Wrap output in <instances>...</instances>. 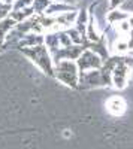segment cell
I'll return each instance as SVG.
<instances>
[{"mask_svg":"<svg viewBox=\"0 0 133 149\" xmlns=\"http://www.w3.org/2000/svg\"><path fill=\"white\" fill-rule=\"evenodd\" d=\"M21 51H22L24 55H27L43 73H46L48 76H54V66L55 64L52 61L51 52L48 51V48L45 45L24 48V49H21Z\"/></svg>","mask_w":133,"mask_h":149,"instance_id":"cell-1","label":"cell"},{"mask_svg":"<svg viewBox=\"0 0 133 149\" xmlns=\"http://www.w3.org/2000/svg\"><path fill=\"white\" fill-rule=\"evenodd\" d=\"M54 78H57L62 84L76 88L79 84V69L76 61L72 60H62L54 66Z\"/></svg>","mask_w":133,"mask_h":149,"instance_id":"cell-2","label":"cell"},{"mask_svg":"<svg viewBox=\"0 0 133 149\" xmlns=\"http://www.w3.org/2000/svg\"><path fill=\"white\" fill-rule=\"evenodd\" d=\"M76 64H78L79 73L94 70V69H102L103 58L100 55H97L94 51H91V49H84V52L81 54V57L76 60Z\"/></svg>","mask_w":133,"mask_h":149,"instance_id":"cell-3","label":"cell"},{"mask_svg":"<svg viewBox=\"0 0 133 149\" xmlns=\"http://www.w3.org/2000/svg\"><path fill=\"white\" fill-rule=\"evenodd\" d=\"M130 66L124 64V63H120L114 70H112V86L117 90H123L127 86V82L130 79Z\"/></svg>","mask_w":133,"mask_h":149,"instance_id":"cell-4","label":"cell"},{"mask_svg":"<svg viewBox=\"0 0 133 149\" xmlns=\"http://www.w3.org/2000/svg\"><path fill=\"white\" fill-rule=\"evenodd\" d=\"M78 86H81V88H96V86H103L100 69H94V70L79 73V84H78Z\"/></svg>","mask_w":133,"mask_h":149,"instance_id":"cell-5","label":"cell"},{"mask_svg":"<svg viewBox=\"0 0 133 149\" xmlns=\"http://www.w3.org/2000/svg\"><path fill=\"white\" fill-rule=\"evenodd\" d=\"M105 106H106V110L109 112L112 116H121L127 110V104L124 102V98L120 97V95H111L106 100Z\"/></svg>","mask_w":133,"mask_h":149,"instance_id":"cell-6","label":"cell"},{"mask_svg":"<svg viewBox=\"0 0 133 149\" xmlns=\"http://www.w3.org/2000/svg\"><path fill=\"white\" fill-rule=\"evenodd\" d=\"M69 10H75V6L62 0V2H54V3H51L50 6H48V9L45 10V15L55 18V17L64 14V12H69Z\"/></svg>","mask_w":133,"mask_h":149,"instance_id":"cell-7","label":"cell"},{"mask_svg":"<svg viewBox=\"0 0 133 149\" xmlns=\"http://www.w3.org/2000/svg\"><path fill=\"white\" fill-rule=\"evenodd\" d=\"M43 40H45L43 34H39V33H27V34H24L21 39H20L18 48L24 49V48H32V46L43 45Z\"/></svg>","mask_w":133,"mask_h":149,"instance_id":"cell-8","label":"cell"},{"mask_svg":"<svg viewBox=\"0 0 133 149\" xmlns=\"http://www.w3.org/2000/svg\"><path fill=\"white\" fill-rule=\"evenodd\" d=\"M129 15L130 14H127L123 9H118V8L109 9V12H108V15H106V21H108V24H111V26H117V24H120L121 21L127 19Z\"/></svg>","mask_w":133,"mask_h":149,"instance_id":"cell-9","label":"cell"},{"mask_svg":"<svg viewBox=\"0 0 133 149\" xmlns=\"http://www.w3.org/2000/svg\"><path fill=\"white\" fill-rule=\"evenodd\" d=\"M15 26H17V21H15V19H12L10 17L0 19V45L5 43L6 36L15 29Z\"/></svg>","mask_w":133,"mask_h":149,"instance_id":"cell-10","label":"cell"},{"mask_svg":"<svg viewBox=\"0 0 133 149\" xmlns=\"http://www.w3.org/2000/svg\"><path fill=\"white\" fill-rule=\"evenodd\" d=\"M88 21H90V12L82 9V10L78 12V18H76V21H75V26H74V27H75L79 33H82L84 36H85Z\"/></svg>","mask_w":133,"mask_h":149,"instance_id":"cell-11","label":"cell"},{"mask_svg":"<svg viewBox=\"0 0 133 149\" xmlns=\"http://www.w3.org/2000/svg\"><path fill=\"white\" fill-rule=\"evenodd\" d=\"M43 37H45L43 45L48 48V51H50L51 54H52V52H55L58 48H62V46H60V40H58V36H57V33L50 31V33L43 34Z\"/></svg>","mask_w":133,"mask_h":149,"instance_id":"cell-12","label":"cell"},{"mask_svg":"<svg viewBox=\"0 0 133 149\" xmlns=\"http://www.w3.org/2000/svg\"><path fill=\"white\" fill-rule=\"evenodd\" d=\"M33 15H34V10H33V8L30 6V8H26V9L12 10L9 17H10L12 19H15V21H17V24H18V22H22V21L29 19V18H30V17H33Z\"/></svg>","mask_w":133,"mask_h":149,"instance_id":"cell-13","label":"cell"},{"mask_svg":"<svg viewBox=\"0 0 133 149\" xmlns=\"http://www.w3.org/2000/svg\"><path fill=\"white\" fill-rule=\"evenodd\" d=\"M51 5L50 0H33V10H34V15H45V10L48 9V6Z\"/></svg>","mask_w":133,"mask_h":149,"instance_id":"cell-14","label":"cell"},{"mask_svg":"<svg viewBox=\"0 0 133 149\" xmlns=\"http://www.w3.org/2000/svg\"><path fill=\"white\" fill-rule=\"evenodd\" d=\"M57 36H58L60 46H62V48H69V46L74 45V43H72L70 36L67 34V31H66V30H58V31H57Z\"/></svg>","mask_w":133,"mask_h":149,"instance_id":"cell-15","label":"cell"},{"mask_svg":"<svg viewBox=\"0 0 133 149\" xmlns=\"http://www.w3.org/2000/svg\"><path fill=\"white\" fill-rule=\"evenodd\" d=\"M33 5V0H14L12 3V10H20V9H26Z\"/></svg>","mask_w":133,"mask_h":149,"instance_id":"cell-16","label":"cell"},{"mask_svg":"<svg viewBox=\"0 0 133 149\" xmlns=\"http://www.w3.org/2000/svg\"><path fill=\"white\" fill-rule=\"evenodd\" d=\"M12 12V5H8V3H3L0 2V19L3 18H8Z\"/></svg>","mask_w":133,"mask_h":149,"instance_id":"cell-17","label":"cell"},{"mask_svg":"<svg viewBox=\"0 0 133 149\" xmlns=\"http://www.w3.org/2000/svg\"><path fill=\"white\" fill-rule=\"evenodd\" d=\"M127 21H129V24H130V29H133V14H132V15H129Z\"/></svg>","mask_w":133,"mask_h":149,"instance_id":"cell-18","label":"cell"},{"mask_svg":"<svg viewBox=\"0 0 133 149\" xmlns=\"http://www.w3.org/2000/svg\"><path fill=\"white\" fill-rule=\"evenodd\" d=\"M0 2H3V3H8V5H12V3H14V0H0Z\"/></svg>","mask_w":133,"mask_h":149,"instance_id":"cell-19","label":"cell"},{"mask_svg":"<svg viewBox=\"0 0 133 149\" xmlns=\"http://www.w3.org/2000/svg\"><path fill=\"white\" fill-rule=\"evenodd\" d=\"M51 3H54V2H62V0H50Z\"/></svg>","mask_w":133,"mask_h":149,"instance_id":"cell-20","label":"cell"},{"mask_svg":"<svg viewBox=\"0 0 133 149\" xmlns=\"http://www.w3.org/2000/svg\"><path fill=\"white\" fill-rule=\"evenodd\" d=\"M121 2H124V0H121Z\"/></svg>","mask_w":133,"mask_h":149,"instance_id":"cell-21","label":"cell"}]
</instances>
